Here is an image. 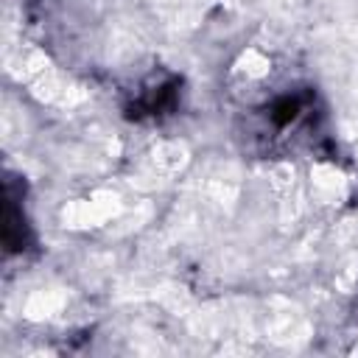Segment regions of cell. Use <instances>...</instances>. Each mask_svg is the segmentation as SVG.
Returning a JSON list of instances; mask_svg holds the SVG:
<instances>
[{"mask_svg":"<svg viewBox=\"0 0 358 358\" xmlns=\"http://www.w3.org/2000/svg\"><path fill=\"white\" fill-rule=\"evenodd\" d=\"M319 120L322 112L313 90H282L268 95L252 112L249 134L268 154L296 151L302 145H313V137L319 134Z\"/></svg>","mask_w":358,"mask_h":358,"instance_id":"1","label":"cell"}]
</instances>
